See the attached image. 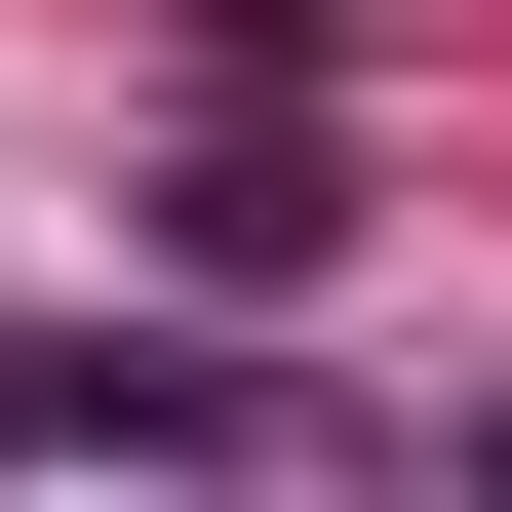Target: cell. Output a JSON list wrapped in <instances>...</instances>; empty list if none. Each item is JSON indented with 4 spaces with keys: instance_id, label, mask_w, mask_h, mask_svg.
I'll return each mask as SVG.
<instances>
[{
    "instance_id": "1",
    "label": "cell",
    "mask_w": 512,
    "mask_h": 512,
    "mask_svg": "<svg viewBox=\"0 0 512 512\" xmlns=\"http://www.w3.org/2000/svg\"><path fill=\"white\" fill-rule=\"evenodd\" d=\"M276 434V355H197V316H0V473H237Z\"/></svg>"
},
{
    "instance_id": "2",
    "label": "cell",
    "mask_w": 512,
    "mask_h": 512,
    "mask_svg": "<svg viewBox=\"0 0 512 512\" xmlns=\"http://www.w3.org/2000/svg\"><path fill=\"white\" fill-rule=\"evenodd\" d=\"M316 237H355V158H316V119H197V158H158V276H237V316H276Z\"/></svg>"
},
{
    "instance_id": "3",
    "label": "cell",
    "mask_w": 512,
    "mask_h": 512,
    "mask_svg": "<svg viewBox=\"0 0 512 512\" xmlns=\"http://www.w3.org/2000/svg\"><path fill=\"white\" fill-rule=\"evenodd\" d=\"M197 40H237V79H316V40H355V0H197Z\"/></svg>"
}]
</instances>
